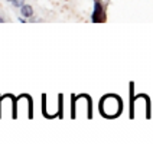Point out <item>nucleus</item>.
I'll return each instance as SVG.
<instances>
[{
    "instance_id": "nucleus-1",
    "label": "nucleus",
    "mask_w": 153,
    "mask_h": 144,
    "mask_svg": "<svg viewBox=\"0 0 153 144\" xmlns=\"http://www.w3.org/2000/svg\"><path fill=\"white\" fill-rule=\"evenodd\" d=\"M121 111V101L116 95H107L101 100V112L105 117H116Z\"/></svg>"
},
{
    "instance_id": "nucleus-2",
    "label": "nucleus",
    "mask_w": 153,
    "mask_h": 144,
    "mask_svg": "<svg viewBox=\"0 0 153 144\" xmlns=\"http://www.w3.org/2000/svg\"><path fill=\"white\" fill-rule=\"evenodd\" d=\"M101 13H102V9H101V3L98 0H94V12H93V22H100L101 20Z\"/></svg>"
},
{
    "instance_id": "nucleus-3",
    "label": "nucleus",
    "mask_w": 153,
    "mask_h": 144,
    "mask_svg": "<svg viewBox=\"0 0 153 144\" xmlns=\"http://www.w3.org/2000/svg\"><path fill=\"white\" fill-rule=\"evenodd\" d=\"M20 16L25 17V19H30V17L33 16V9L30 4H23L22 7H20Z\"/></svg>"
},
{
    "instance_id": "nucleus-4",
    "label": "nucleus",
    "mask_w": 153,
    "mask_h": 144,
    "mask_svg": "<svg viewBox=\"0 0 153 144\" xmlns=\"http://www.w3.org/2000/svg\"><path fill=\"white\" fill-rule=\"evenodd\" d=\"M9 3H12L15 7H22L25 4V0H7Z\"/></svg>"
},
{
    "instance_id": "nucleus-5",
    "label": "nucleus",
    "mask_w": 153,
    "mask_h": 144,
    "mask_svg": "<svg viewBox=\"0 0 153 144\" xmlns=\"http://www.w3.org/2000/svg\"><path fill=\"white\" fill-rule=\"evenodd\" d=\"M0 23H4V17L0 16Z\"/></svg>"
}]
</instances>
